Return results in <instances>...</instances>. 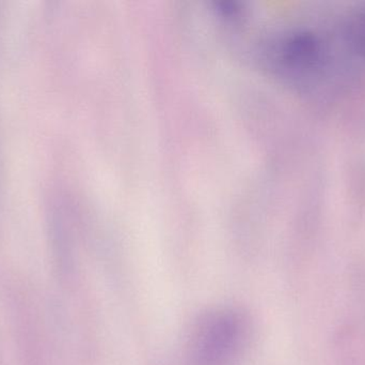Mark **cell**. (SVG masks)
<instances>
[{
    "label": "cell",
    "instance_id": "obj_2",
    "mask_svg": "<svg viewBox=\"0 0 365 365\" xmlns=\"http://www.w3.org/2000/svg\"><path fill=\"white\" fill-rule=\"evenodd\" d=\"M248 338V319L240 311H210L193 326L188 343L189 365L235 364Z\"/></svg>",
    "mask_w": 365,
    "mask_h": 365
},
{
    "label": "cell",
    "instance_id": "obj_1",
    "mask_svg": "<svg viewBox=\"0 0 365 365\" xmlns=\"http://www.w3.org/2000/svg\"><path fill=\"white\" fill-rule=\"evenodd\" d=\"M319 32L293 27L261 34L255 53L278 76L298 87L309 88L325 79L331 64L330 47Z\"/></svg>",
    "mask_w": 365,
    "mask_h": 365
},
{
    "label": "cell",
    "instance_id": "obj_3",
    "mask_svg": "<svg viewBox=\"0 0 365 365\" xmlns=\"http://www.w3.org/2000/svg\"><path fill=\"white\" fill-rule=\"evenodd\" d=\"M342 38L353 55L365 60V9L354 13L345 21Z\"/></svg>",
    "mask_w": 365,
    "mask_h": 365
}]
</instances>
